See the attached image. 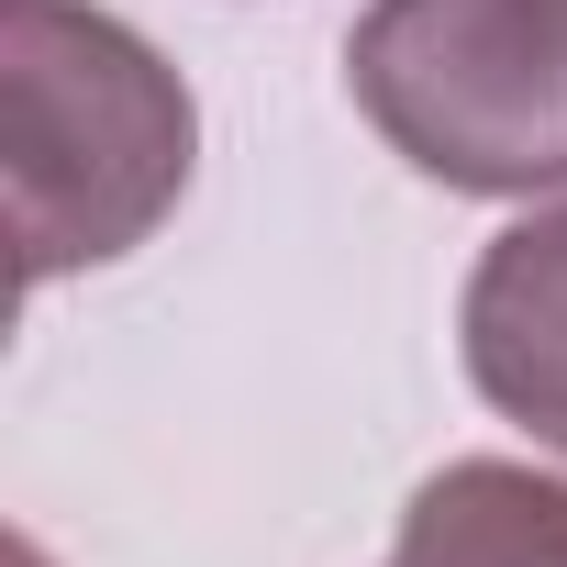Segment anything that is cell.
Instances as JSON below:
<instances>
[{
	"label": "cell",
	"mask_w": 567,
	"mask_h": 567,
	"mask_svg": "<svg viewBox=\"0 0 567 567\" xmlns=\"http://www.w3.org/2000/svg\"><path fill=\"white\" fill-rule=\"evenodd\" d=\"M189 90L90 0H12V245L23 290L101 267L189 189Z\"/></svg>",
	"instance_id": "obj_1"
},
{
	"label": "cell",
	"mask_w": 567,
	"mask_h": 567,
	"mask_svg": "<svg viewBox=\"0 0 567 567\" xmlns=\"http://www.w3.org/2000/svg\"><path fill=\"white\" fill-rule=\"evenodd\" d=\"M456 334H467L478 401L567 456V200L523 212L512 234H489V256L467 267Z\"/></svg>",
	"instance_id": "obj_3"
},
{
	"label": "cell",
	"mask_w": 567,
	"mask_h": 567,
	"mask_svg": "<svg viewBox=\"0 0 567 567\" xmlns=\"http://www.w3.org/2000/svg\"><path fill=\"white\" fill-rule=\"evenodd\" d=\"M390 567H567V478L512 456H456L412 489Z\"/></svg>",
	"instance_id": "obj_4"
},
{
	"label": "cell",
	"mask_w": 567,
	"mask_h": 567,
	"mask_svg": "<svg viewBox=\"0 0 567 567\" xmlns=\"http://www.w3.org/2000/svg\"><path fill=\"white\" fill-rule=\"evenodd\" d=\"M346 90L390 156L467 200L567 189V0H379Z\"/></svg>",
	"instance_id": "obj_2"
}]
</instances>
